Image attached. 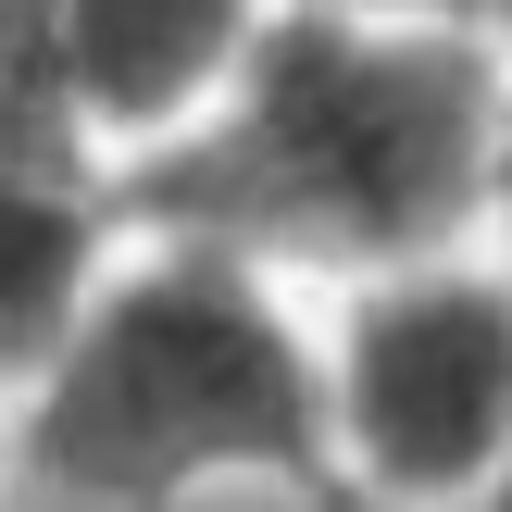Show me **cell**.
<instances>
[{
    "instance_id": "6da1fadb",
    "label": "cell",
    "mask_w": 512,
    "mask_h": 512,
    "mask_svg": "<svg viewBox=\"0 0 512 512\" xmlns=\"http://www.w3.org/2000/svg\"><path fill=\"white\" fill-rule=\"evenodd\" d=\"M500 88H512V38L288 0L275 38L250 50V75L225 88V113L113 188L138 225L213 238L325 300L350 275L488 238Z\"/></svg>"
},
{
    "instance_id": "7a4b0ae2",
    "label": "cell",
    "mask_w": 512,
    "mask_h": 512,
    "mask_svg": "<svg viewBox=\"0 0 512 512\" xmlns=\"http://www.w3.org/2000/svg\"><path fill=\"white\" fill-rule=\"evenodd\" d=\"M238 488L338 500L313 288L138 225L63 363L13 400L25 512H200Z\"/></svg>"
},
{
    "instance_id": "3957f363",
    "label": "cell",
    "mask_w": 512,
    "mask_h": 512,
    "mask_svg": "<svg viewBox=\"0 0 512 512\" xmlns=\"http://www.w3.org/2000/svg\"><path fill=\"white\" fill-rule=\"evenodd\" d=\"M325 325V450L338 512H450L512 463V250L463 238L350 275Z\"/></svg>"
},
{
    "instance_id": "277c9868",
    "label": "cell",
    "mask_w": 512,
    "mask_h": 512,
    "mask_svg": "<svg viewBox=\"0 0 512 512\" xmlns=\"http://www.w3.org/2000/svg\"><path fill=\"white\" fill-rule=\"evenodd\" d=\"M275 13L288 0H50V75H63L75 150L100 175H138L150 150L213 125Z\"/></svg>"
},
{
    "instance_id": "5b68a950",
    "label": "cell",
    "mask_w": 512,
    "mask_h": 512,
    "mask_svg": "<svg viewBox=\"0 0 512 512\" xmlns=\"http://www.w3.org/2000/svg\"><path fill=\"white\" fill-rule=\"evenodd\" d=\"M125 238H138V213H125V188L100 163L0 138V400H25L63 363L88 300L113 288Z\"/></svg>"
},
{
    "instance_id": "8992f818",
    "label": "cell",
    "mask_w": 512,
    "mask_h": 512,
    "mask_svg": "<svg viewBox=\"0 0 512 512\" xmlns=\"http://www.w3.org/2000/svg\"><path fill=\"white\" fill-rule=\"evenodd\" d=\"M325 13H388V25H475V38H512V0H325Z\"/></svg>"
},
{
    "instance_id": "52a82bcc",
    "label": "cell",
    "mask_w": 512,
    "mask_h": 512,
    "mask_svg": "<svg viewBox=\"0 0 512 512\" xmlns=\"http://www.w3.org/2000/svg\"><path fill=\"white\" fill-rule=\"evenodd\" d=\"M488 238L512 250V88H500V200H488Z\"/></svg>"
},
{
    "instance_id": "ba28073f",
    "label": "cell",
    "mask_w": 512,
    "mask_h": 512,
    "mask_svg": "<svg viewBox=\"0 0 512 512\" xmlns=\"http://www.w3.org/2000/svg\"><path fill=\"white\" fill-rule=\"evenodd\" d=\"M325 512H338V500H325ZM450 512H512V463H500V475H488L475 500H450Z\"/></svg>"
},
{
    "instance_id": "9c48e42d",
    "label": "cell",
    "mask_w": 512,
    "mask_h": 512,
    "mask_svg": "<svg viewBox=\"0 0 512 512\" xmlns=\"http://www.w3.org/2000/svg\"><path fill=\"white\" fill-rule=\"evenodd\" d=\"M0 512H25L13 500V400H0Z\"/></svg>"
}]
</instances>
